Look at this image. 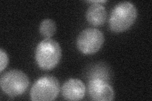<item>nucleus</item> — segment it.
Returning <instances> with one entry per match:
<instances>
[{"instance_id": "nucleus-1", "label": "nucleus", "mask_w": 152, "mask_h": 101, "mask_svg": "<svg viewBox=\"0 0 152 101\" xmlns=\"http://www.w3.org/2000/svg\"><path fill=\"white\" fill-rule=\"evenodd\" d=\"M137 11L134 4L129 1L120 2L113 7L109 18V27L114 32L127 31L134 23Z\"/></svg>"}, {"instance_id": "nucleus-2", "label": "nucleus", "mask_w": 152, "mask_h": 101, "mask_svg": "<svg viewBox=\"0 0 152 101\" xmlns=\"http://www.w3.org/2000/svg\"><path fill=\"white\" fill-rule=\"evenodd\" d=\"M61 57V49L58 42L48 38L37 44L35 58L39 68L45 70L54 68L58 64Z\"/></svg>"}, {"instance_id": "nucleus-3", "label": "nucleus", "mask_w": 152, "mask_h": 101, "mask_svg": "<svg viewBox=\"0 0 152 101\" xmlns=\"http://www.w3.org/2000/svg\"><path fill=\"white\" fill-rule=\"evenodd\" d=\"M60 90V83L55 76L46 75L39 78L32 85L31 99L34 101H50L55 100Z\"/></svg>"}, {"instance_id": "nucleus-4", "label": "nucleus", "mask_w": 152, "mask_h": 101, "mask_svg": "<svg viewBox=\"0 0 152 101\" xmlns=\"http://www.w3.org/2000/svg\"><path fill=\"white\" fill-rule=\"evenodd\" d=\"M0 84L4 93L15 97L26 92L29 85V80L22 71L12 70L1 76Z\"/></svg>"}, {"instance_id": "nucleus-5", "label": "nucleus", "mask_w": 152, "mask_h": 101, "mask_svg": "<svg viewBox=\"0 0 152 101\" xmlns=\"http://www.w3.org/2000/svg\"><path fill=\"white\" fill-rule=\"evenodd\" d=\"M104 41L102 32L95 28H88L79 33L77 39V46L83 54H91L100 49Z\"/></svg>"}, {"instance_id": "nucleus-6", "label": "nucleus", "mask_w": 152, "mask_h": 101, "mask_svg": "<svg viewBox=\"0 0 152 101\" xmlns=\"http://www.w3.org/2000/svg\"><path fill=\"white\" fill-rule=\"evenodd\" d=\"M88 92L94 100L110 101L114 99V91L112 86L99 78H94L89 81Z\"/></svg>"}, {"instance_id": "nucleus-7", "label": "nucleus", "mask_w": 152, "mask_h": 101, "mask_svg": "<svg viewBox=\"0 0 152 101\" xmlns=\"http://www.w3.org/2000/svg\"><path fill=\"white\" fill-rule=\"evenodd\" d=\"M65 99L68 100H81L86 93V86L79 79L71 78L66 81L61 88Z\"/></svg>"}, {"instance_id": "nucleus-8", "label": "nucleus", "mask_w": 152, "mask_h": 101, "mask_svg": "<svg viewBox=\"0 0 152 101\" xmlns=\"http://www.w3.org/2000/svg\"><path fill=\"white\" fill-rule=\"evenodd\" d=\"M87 21L93 26H100L107 19L106 9L101 4L93 3L86 13Z\"/></svg>"}, {"instance_id": "nucleus-9", "label": "nucleus", "mask_w": 152, "mask_h": 101, "mask_svg": "<svg viewBox=\"0 0 152 101\" xmlns=\"http://www.w3.org/2000/svg\"><path fill=\"white\" fill-rule=\"evenodd\" d=\"M56 31V25L54 20L46 18L42 20L39 25V32L46 39L51 38Z\"/></svg>"}, {"instance_id": "nucleus-10", "label": "nucleus", "mask_w": 152, "mask_h": 101, "mask_svg": "<svg viewBox=\"0 0 152 101\" xmlns=\"http://www.w3.org/2000/svg\"><path fill=\"white\" fill-rule=\"evenodd\" d=\"M0 71L2 72L7 68L8 63V57L7 52L3 49H0Z\"/></svg>"}, {"instance_id": "nucleus-11", "label": "nucleus", "mask_w": 152, "mask_h": 101, "mask_svg": "<svg viewBox=\"0 0 152 101\" xmlns=\"http://www.w3.org/2000/svg\"><path fill=\"white\" fill-rule=\"evenodd\" d=\"M88 3H96V4H100V3H106L107 1H88Z\"/></svg>"}]
</instances>
